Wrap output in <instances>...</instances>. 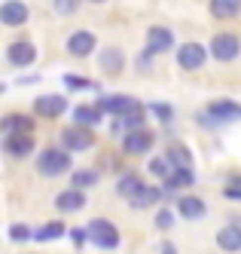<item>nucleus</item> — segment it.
<instances>
[{
    "label": "nucleus",
    "mask_w": 241,
    "mask_h": 254,
    "mask_svg": "<svg viewBox=\"0 0 241 254\" xmlns=\"http://www.w3.org/2000/svg\"><path fill=\"white\" fill-rule=\"evenodd\" d=\"M141 187H144V181H141L138 175H122V178H119V184H116L119 196H125V199H132Z\"/></svg>",
    "instance_id": "obj_25"
},
{
    "label": "nucleus",
    "mask_w": 241,
    "mask_h": 254,
    "mask_svg": "<svg viewBox=\"0 0 241 254\" xmlns=\"http://www.w3.org/2000/svg\"><path fill=\"white\" fill-rule=\"evenodd\" d=\"M89 3H107V0H89Z\"/></svg>",
    "instance_id": "obj_37"
},
{
    "label": "nucleus",
    "mask_w": 241,
    "mask_h": 254,
    "mask_svg": "<svg viewBox=\"0 0 241 254\" xmlns=\"http://www.w3.org/2000/svg\"><path fill=\"white\" fill-rule=\"evenodd\" d=\"M171 224H174L171 211H159V214H156V227H159V230H168Z\"/></svg>",
    "instance_id": "obj_34"
},
{
    "label": "nucleus",
    "mask_w": 241,
    "mask_h": 254,
    "mask_svg": "<svg viewBox=\"0 0 241 254\" xmlns=\"http://www.w3.org/2000/svg\"><path fill=\"white\" fill-rule=\"evenodd\" d=\"M89 236H92V242L101 245V248H116L119 245V230L110 221H104V217H98V221L89 224Z\"/></svg>",
    "instance_id": "obj_3"
},
{
    "label": "nucleus",
    "mask_w": 241,
    "mask_h": 254,
    "mask_svg": "<svg viewBox=\"0 0 241 254\" xmlns=\"http://www.w3.org/2000/svg\"><path fill=\"white\" fill-rule=\"evenodd\" d=\"M61 233H64V224H61V221H52V224H46V227H40V230H37V236H34V239L49 242V239H58Z\"/></svg>",
    "instance_id": "obj_28"
},
{
    "label": "nucleus",
    "mask_w": 241,
    "mask_h": 254,
    "mask_svg": "<svg viewBox=\"0 0 241 254\" xmlns=\"http://www.w3.org/2000/svg\"><path fill=\"white\" fill-rule=\"evenodd\" d=\"M86 236H89V230H73V233H70V239L77 242V245H83V242H86Z\"/></svg>",
    "instance_id": "obj_35"
},
{
    "label": "nucleus",
    "mask_w": 241,
    "mask_h": 254,
    "mask_svg": "<svg viewBox=\"0 0 241 254\" xmlns=\"http://www.w3.org/2000/svg\"><path fill=\"white\" fill-rule=\"evenodd\" d=\"M208 9H211L214 19H235L241 12V0H211Z\"/></svg>",
    "instance_id": "obj_16"
},
{
    "label": "nucleus",
    "mask_w": 241,
    "mask_h": 254,
    "mask_svg": "<svg viewBox=\"0 0 241 254\" xmlns=\"http://www.w3.org/2000/svg\"><path fill=\"white\" fill-rule=\"evenodd\" d=\"M162 254H177V251H174V245H168V242H165V245H162Z\"/></svg>",
    "instance_id": "obj_36"
},
{
    "label": "nucleus",
    "mask_w": 241,
    "mask_h": 254,
    "mask_svg": "<svg viewBox=\"0 0 241 254\" xmlns=\"http://www.w3.org/2000/svg\"><path fill=\"white\" fill-rule=\"evenodd\" d=\"M64 83H67L70 89H95V83H92V80H86V77H73V74H67Z\"/></svg>",
    "instance_id": "obj_32"
},
{
    "label": "nucleus",
    "mask_w": 241,
    "mask_h": 254,
    "mask_svg": "<svg viewBox=\"0 0 241 254\" xmlns=\"http://www.w3.org/2000/svg\"><path fill=\"white\" fill-rule=\"evenodd\" d=\"M168 159H171V166H174V169H190L193 153L183 147V144H168Z\"/></svg>",
    "instance_id": "obj_23"
},
{
    "label": "nucleus",
    "mask_w": 241,
    "mask_h": 254,
    "mask_svg": "<svg viewBox=\"0 0 241 254\" xmlns=\"http://www.w3.org/2000/svg\"><path fill=\"white\" fill-rule=\"evenodd\" d=\"M95 184H98V172H73V178H70V187H77V190L95 187Z\"/></svg>",
    "instance_id": "obj_27"
},
{
    "label": "nucleus",
    "mask_w": 241,
    "mask_h": 254,
    "mask_svg": "<svg viewBox=\"0 0 241 254\" xmlns=\"http://www.w3.org/2000/svg\"><path fill=\"white\" fill-rule=\"evenodd\" d=\"M28 15H31V9L22 3V0H6V3L0 6V19H3V25H9V28L25 25Z\"/></svg>",
    "instance_id": "obj_11"
},
{
    "label": "nucleus",
    "mask_w": 241,
    "mask_h": 254,
    "mask_svg": "<svg viewBox=\"0 0 241 254\" xmlns=\"http://www.w3.org/2000/svg\"><path fill=\"white\" fill-rule=\"evenodd\" d=\"M67 169H70V156L64 150H52L49 147V150L40 153V159H37V172H40L43 178H58Z\"/></svg>",
    "instance_id": "obj_1"
},
{
    "label": "nucleus",
    "mask_w": 241,
    "mask_h": 254,
    "mask_svg": "<svg viewBox=\"0 0 241 254\" xmlns=\"http://www.w3.org/2000/svg\"><path fill=\"white\" fill-rule=\"evenodd\" d=\"M153 141H156V135L150 129H132L122 138V147H125V153H146L153 147Z\"/></svg>",
    "instance_id": "obj_8"
},
{
    "label": "nucleus",
    "mask_w": 241,
    "mask_h": 254,
    "mask_svg": "<svg viewBox=\"0 0 241 254\" xmlns=\"http://www.w3.org/2000/svg\"><path fill=\"white\" fill-rule=\"evenodd\" d=\"M217 245L223 248V251H229V254L241 251V227H235V224L223 227V230L217 233Z\"/></svg>",
    "instance_id": "obj_15"
},
{
    "label": "nucleus",
    "mask_w": 241,
    "mask_h": 254,
    "mask_svg": "<svg viewBox=\"0 0 241 254\" xmlns=\"http://www.w3.org/2000/svg\"><path fill=\"white\" fill-rule=\"evenodd\" d=\"M61 144H64V150H89L92 144H95V138H92V132H89V126H70V129H64L61 132Z\"/></svg>",
    "instance_id": "obj_5"
},
{
    "label": "nucleus",
    "mask_w": 241,
    "mask_h": 254,
    "mask_svg": "<svg viewBox=\"0 0 241 254\" xmlns=\"http://www.w3.org/2000/svg\"><path fill=\"white\" fill-rule=\"evenodd\" d=\"M205 59H208V49L201 43H183L180 52H177V64L183 70H198L201 64H205Z\"/></svg>",
    "instance_id": "obj_6"
},
{
    "label": "nucleus",
    "mask_w": 241,
    "mask_h": 254,
    "mask_svg": "<svg viewBox=\"0 0 241 254\" xmlns=\"http://www.w3.org/2000/svg\"><path fill=\"white\" fill-rule=\"evenodd\" d=\"M98 107L104 114H128L132 107H138V101L135 98H125V95H107V98H98Z\"/></svg>",
    "instance_id": "obj_13"
},
{
    "label": "nucleus",
    "mask_w": 241,
    "mask_h": 254,
    "mask_svg": "<svg viewBox=\"0 0 241 254\" xmlns=\"http://www.w3.org/2000/svg\"><path fill=\"white\" fill-rule=\"evenodd\" d=\"M193 172L190 169H174L168 178H165V193H174V190H180V187H193Z\"/></svg>",
    "instance_id": "obj_18"
},
{
    "label": "nucleus",
    "mask_w": 241,
    "mask_h": 254,
    "mask_svg": "<svg viewBox=\"0 0 241 254\" xmlns=\"http://www.w3.org/2000/svg\"><path fill=\"white\" fill-rule=\"evenodd\" d=\"M0 129H3V135H15V132H31L34 126H31V120L22 117V114H9L3 123H0Z\"/></svg>",
    "instance_id": "obj_21"
},
{
    "label": "nucleus",
    "mask_w": 241,
    "mask_h": 254,
    "mask_svg": "<svg viewBox=\"0 0 241 254\" xmlns=\"http://www.w3.org/2000/svg\"><path fill=\"white\" fill-rule=\"evenodd\" d=\"M150 111H153V114H156L159 120H165V123H168V120L174 117V111H171L168 104H150Z\"/></svg>",
    "instance_id": "obj_33"
},
{
    "label": "nucleus",
    "mask_w": 241,
    "mask_h": 254,
    "mask_svg": "<svg viewBox=\"0 0 241 254\" xmlns=\"http://www.w3.org/2000/svg\"><path fill=\"white\" fill-rule=\"evenodd\" d=\"M3 150L15 159H25L34 150V135L31 132H15V135H3Z\"/></svg>",
    "instance_id": "obj_7"
},
{
    "label": "nucleus",
    "mask_w": 241,
    "mask_h": 254,
    "mask_svg": "<svg viewBox=\"0 0 241 254\" xmlns=\"http://www.w3.org/2000/svg\"><path fill=\"white\" fill-rule=\"evenodd\" d=\"M101 107L95 104V107H89V104H80L77 111H73V123H80V126H95V123H101Z\"/></svg>",
    "instance_id": "obj_22"
},
{
    "label": "nucleus",
    "mask_w": 241,
    "mask_h": 254,
    "mask_svg": "<svg viewBox=\"0 0 241 254\" xmlns=\"http://www.w3.org/2000/svg\"><path fill=\"white\" fill-rule=\"evenodd\" d=\"M83 205H86V196L77 187L58 193V199H55V208H58V211H83Z\"/></svg>",
    "instance_id": "obj_14"
},
{
    "label": "nucleus",
    "mask_w": 241,
    "mask_h": 254,
    "mask_svg": "<svg viewBox=\"0 0 241 254\" xmlns=\"http://www.w3.org/2000/svg\"><path fill=\"white\" fill-rule=\"evenodd\" d=\"M144 120H146V111H144L141 104H138V107H132L128 114H122V117H119V123L125 126L128 132H132V129H141V126H144Z\"/></svg>",
    "instance_id": "obj_26"
},
{
    "label": "nucleus",
    "mask_w": 241,
    "mask_h": 254,
    "mask_svg": "<svg viewBox=\"0 0 241 254\" xmlns=\"http://www.w3.org/2000/svg\"><path fill=\"white\" fill-rule=\"evenodd\" d=\"M34 59H37V49H34V43L25 40V37H18V40H12V43L6 46V62H9L12 67H28V64H34Z\"/></svg>",
    "instance_id": "obj_4"
},
{
    "label": "nucleus",
    "mask_w": 241,
    "mask_h": 254,
    "mask_svg": "<svg viewBox=\"0 0 241 254\" xmlns=\"http://www.w3.org/2000/svg\"><path fill=\"white\" fill-rule=\"evenodd\" d=\"M159 196H162V190H156V187H141L128 202H132V208H150V205H156L159 202Z\"/></svg>",
    "instance_id": "obj_19"
},
{
    "label": "nucleus",
    "mask_w": 241,
    "mask_h": 254,
    "mask_svg": "<svg viewBox=\"0 0 241 254\" xmlns=\"http://www.w3.org/2000/svg\"><path fill=\"white\" fill-rule=\"evenodd\" d=\"M150 172H153V175H159V178H168L174 169L168 166V159H153V162H150Z\"/></svg>",
    "instance_id": "obj_31"
},
{
    "label": "nucleus",
    "mask_w": 241,
    "mask_h": 254,
    "mask_svg": "<svg viewBox=\"0 0 241 254\" xmlns=\"http://www.w3.org/2000/svg\"><path fill=\"white\" fill-rule=\"evenodd\" d=\"M98 64L107 77H116L119 70H122V52L119 49H104L101 56H98Z\"/></svg>",
    "instance_id": "obj_17"
},
{
    "label": "nucleus",
    "mask_w": 241,
    "mask_h": 254,
    "mask_svg": "<svg viewBox=\"0 0 241 254\" xmlns=\"http://www.w3.org/2000/svg\"><path fill=\"white\" fill-rule=\"evenodd\" d=\"M92 49H95V34L92 31H73L67 37V52L73 59H86Z\"/></svg>",
    "instance_id": "obj_10"
},
{
    "label": "nucleus",
    "mask_w": 241,
    "mask_h": 254,
    "mask_svg": "<svg viewBox=\"0 0 241 254\" xmlns=\"http://www.w3.org/2000/svg\"><path fill=\"white\" fill-rule=\"evenodd\" d=\"M177 211L183 214V217H205V202H201L198 196H183L180 202H177Z\"/></svg>",
    "instance_id": "obj_20"
},
{
    "label": "nucleus",
    "mask_w": 241,
    "mask_h": 254,
    "mask_svg": "<svg viewBox=\"0 0 241 254\" xmlns=\"http://www.w3.org/2000/svg\"><path fill=\"white\" fill-rule=\"evenodd\" d=\"M208 114L217 117V120H229V117H238V114H241V107H238L235 101H214V104L208 107Z\"/></svg>",
    "instance_id": "obj_24"
},
{
    "label": "nucleus",
    "mask_w": 241,
    "mask_h": 254,
    "mask_svg": "<svg viewBox=\"0 0 241 254\" xmlns=\"http://www.w3.org/2000/svg\"><path fill=\"white\" fill-rule=\"evenodd\" d=\"M171 46H174V34H171L168 28L156 25V28L146 31V49H150L153 56H156V52H168Z\"/></svg>",
    "instance_id": "obj_12"
},
{
    "label": "nucleus",
    "mask_w": 241,
    "mask_h": 254,
    "mask_svg": "<svg viewBox=\"0 0 241 254\" xmlns=\"http://www.w3.org/2000/svg\"><path fill=\"white\" fill-rule=\"evenodd\" d=\"M67 111V101L64 95H40L34 101V114H40L46 120H55V117H61Z\"/></svg>",
    "instance_id": "obj_9"
},
{
    "label": "nucleus",
    "mask_w": 241,
    "mask_h": 254,
    "mask_svg": "<svg viewBox=\"0 0 241 254\" xmlns=\"http://www.w3.org/2000/svg\"><path fill=\"white\" fill-rule=\"evenodd\" d=\"M31 236H34V233H31V227H25V224H12V227H9V239H12V242H25V239H31Z\"/></svg>",
    "instance_id": "obj_30"
},
{
    "label": "nucleus",
    "mask_w": 241,
    "mask_h": 254,
    "mask_svg": "<svg viewBox=\"0 0 241 254\" xmlns=\"http://www.w3.org/2000/svg\"><path fill=\"white\" fill-rule=\"evenodd\" d=\"M241 52V40L235 37V34H217V37L211 40V56L217 62H235Z\"/></svg>",
    "instance_id": "obj_2"
},
{
    "label": "nucleus",
    "mask_w": 241,
    "mask_h": 254,
    "mask_svg": "<svg viewBox=\"0 0 241 254\" xmlns=\"http://www.w3.org/2000/svg\"><path fill=\"white\" fill-rule=\"evenodd\" d=\"M52 6H55L58 15H73L77 6H80V0H52Z\"/></svg>",
    "instance_id": "obj_29"
}]
</instances>
